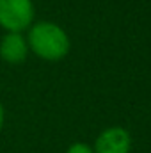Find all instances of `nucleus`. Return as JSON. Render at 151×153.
Wrapping results in <instances>:
<instances>
[{"label":"nucleus","instance_id":"2","mask_svg":"<svg viewBox=\"0 0 151 153\" xmlns=\"http://www.w3.org/2000/svg\"><path fill=\"white\" fill-rule=\"evenodd\" d=\"M34 22L32 0H0V27L5 32H23Z\"/></svg>","mask_w":151,"mask_h":153},{"label":"nucleus","instance_id":"6","mask_svg":"<svg viewBox=\"0 0 151 153\" xmlns=\"http://www.w3.org/2000/svg\"><path fill=\"white\" fill-rule=\"evenodd\" d=\"M4 121H5V111H4V105L0 103V130L4 126Z\"/></svg>","mask_w":151,"mask_h":153},{"label":"nucleus","instance_id":"5","mask_svg":"<svg viewBox=\"0 0 151 153\" xmlns=\"http://www.w3.org/2000/svg\"><path fill=\"white\" fill-rule=\"evenodd\" d=\"M66 153H94V150L85 143H73Z\"/></svg>","mask_w":151,"mask_h":153},{"label":"nucleus","instance_id":"1","mask_svg":"<svg viewBox=\"0 0 151 153\" xmlns=\"http://www.w3.org/2000/svg\"><path fill=\"white\" fill-rule=\"evenodd\" d=\"M27 43L29 50H32L44 61H61L70 52L68 34L57 23L52 22H39L30 25Z\"/></svg>","mask_w":151,"mask_h":153},{"label":"nucleus","instance_id":"3","mask_svg":"<svg viewBox=\"0 0 151 153\" xmlns=\"http://www.w3.org/2000/svg\"><path fill=\"white\" fill-rule=\"evenodd\" d=\"M130 148H132L130 134L121 126H110L98 135L93 150L94 153H130Z\"/></svg>","mask_w":151,"mask_h":153},{"label":"nucleus","instance_id":"4","mask_svg":"<svg viewBox=\"0 0 151 153\" xmlns=\"http://www.w3.org/2000/svg\"><path fill=\"white\" fill-rule=\"evenodd\" d=\"M29 55V43L21 32H7L0 39V57L9 64H20Z\"/></svg>","mask_w":151,"mask_h":153}]
</instances>
